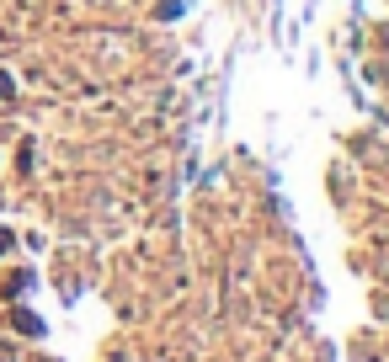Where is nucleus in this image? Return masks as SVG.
Segmentation results:
<instances>
[{
	"label": "nucleus",
	"mask_w": 389,
	"mask_h": 362,
	"mask_svg": "<svg viewBox=\"0 0 389 362\" xmlns=\"http://www.w3.org/2000/svg\"><path fill=\"white\" fill-rule=\"evenodd\" d=\"M6 245H11V240H6V234H0V251H6Z\"/></svg>",
	"instance_id": "f257e3e1"
}]
</instances>
